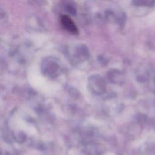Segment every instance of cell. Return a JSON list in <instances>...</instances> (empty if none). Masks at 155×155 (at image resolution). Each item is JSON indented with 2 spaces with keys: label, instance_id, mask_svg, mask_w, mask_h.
<instances>
[{
  "label": "cell",
  "instance_id": "1",
  "mask_svg": "<svg viewBox=\"0 0 155 155\" xmlns=\"http://www.w3.org/2000/svg\"><path fill=\"white\" fill-rule=\"evenodd\" d=\"M60 22L62 26L71 34H78V29L74 22L67 15H62L60 18Z\"/></svg>",
  "mask_w": 155,
  "mask_h": 155
}]
</instances>
